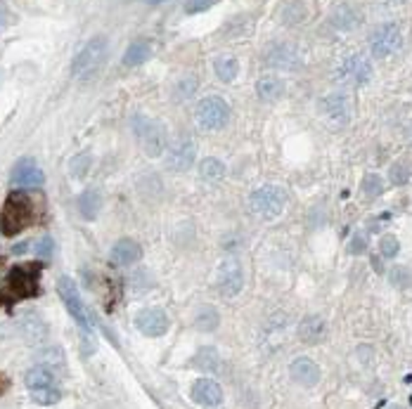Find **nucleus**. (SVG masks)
I'll use <instances>...</instances> for the list:
<instances>
[{"label": "nucleus", "mask_w": 412, "mask_h": 409, "mask_svg": "<svg viewBox=\"0 0 412 409\" xmlns=\"http://www.w3.org/2000/svg\"><path fill=\"white\" fill-rule=\"evenodd\" d=\"M33 213H36L33 201L26 194H10L3 206V213H0V229H3L5 237H15L22 229H26L33 220Z\"/></svg>", "instance_id": "1"}, {"label": "nucleus", "mask_w": 412, "mask_h": 409, "mask_svg": "<svg viewBox=\"0 0 412 409\" xmlns=\"http://www.w3.org/2000/svg\"><path fill=\"white\" fill-rule=\"evenodd\" d=\"M372 73H375V67L370 57L363 53H348L334 67V80L343 88H360L372 78Z\"/></svg>", "instance_id": "2"}, {"label": "nucleus", "mask_w": 412, "mask_h": 409, "mask_svg": "<svg viewBox=\"0 0 412 409\" xmlns=\"http://www.w3.org/2000/svg\"><path fill=\"white\" fill-rule=\"evenodd\" d=\"M249 209L261 220H275L287 209V192L280 185H263L251 192Z\"/></svg>", "instance_id": "3"}, {"label": "nucleus", "mask_w": 412, "mask_h": 409, "mask_svg": "<svg viewBox=\"0 0 412 409\" xmlns=\"http://www.w3.org/2000/svg\"><path fill=\"white\" fill-rule=\"evenodd\" d=\"M133 130L137 135V142H140L145 157L150 159H159L162 154H166V147H169V135H166L164 123L147 116H137L133 119Z\"/></svg>", "instance_id": "4"}, {"label": "nucleus", "mask_w": 412, "mask_h": 409, "mask_svg": "<svg viewBox=\"0 0 412 409\" xmlns=\"http://www.w3.org/2000/svg\"><path fill=\"white\" fill-rule=\"evenodd\" d=\"M107 50H110V43H107V38L105 36H93L81 48V53L74 57L71 73L76 78H90V76H95V73L102 69V64H105Z\"/></svg>", "instance_id": "5"}, {"label": "nucleus", "mask_w": 412, "mask_h": 409, "mask_svg": "<svg viewBox=\"0 0 412 409\" xmlns=\"http://www.w3.org/2000/svg\"><path fill=\"white\" fill-rule=\"evenodd\" d=\"M261 60L268 69H275V71H299L303 67L301 48L289 43V40H275V43L266 45Z\"/></svg>", "instance_id": "6"}, {"label": "nucleus", "mask_w": 412, "mask_h": 409, "mask_svg": "<svg viewBox=\"0 0 412 409\" xmlns=\"http://www.w3.org/2000/svg\"><path fill=\"white\" fill-rule=\"evenodd\" d=\"M318 109L332 128H343L353 119V100L346 90H332L318 102Z\"/></svg>", "instance_id": "7"}, {"label": "nucleus", "mask_w": 412, "mask_h": 409, "mask_svg": "<svg viewBox=\"0 0 412 409\" xmlns=\"http://www.w3.org/2000/svg\"><path fill=\"white\" fill-rule=\"evenodd\" d=\"M57 291H60V298L65 301L69 315L76 320V324L81 327L85 333H93L95 320L90 317L88 308H85V303L81 301V293H78L76 281L71 277H60V281H57Z\"/></svg>", "instance_id": "8"}, {"label": "nucleus", "mask_w": 412, "mask_h": 409, "mask_svg": "<svg viewBox=\"0 0 412 409\" xmlns=\"http://www.w3.org/2000/svg\"><path fill=\"white\" fill-rule=\"evenodd\" d=\"M194 119L197 125L204 130H221L225 128V123L230 121V105L223 97L209 95L194 109Z\"/></svg>", "instance_id": "9"}, {"label": "nucleus", "mask_w": 412, "mask_h": 409, "mask_svg": "<svg viewBox=\"0 0 412 409\" xmlns=\"http://www.w3.org/2000/svg\"><path fill=\"white\" fill-rule=\"evenodd\" d=\"M403 48V31L396 21H384L370 33V50L375 57H391Z\"/></svg>", "instance_id": "10"}, {"label": "nucleus", "mask_w": 412, "mask_h": 409, "mask_svg": "<svg viewBox=\"0 0 412 409\" xmlns=\"http://www.w3.org/2000/svg\"><path fill=\"white\" fill-rule=\"evenodd\" d=\"M194 159H197V145L187 135L173 137L166 147V166L173 173H185L187 168H192Z\"/></svg>", "instance_id": "11"}, {"label": "nucleus", "mask_w": 412, "mask_h": 409, "mask_svg": "<svg viewBox=\"0 0 412 409\" xmlns=\"http://www.w3.org/2000/svg\"><path fill=\"white\" fill-rule=\"evenodd\" d=\"M244 286V270L242 263L237 258H225L218 270H216V289H218L221 296L232 298L242 291Z\"/></svg>", "instance_id": "12"}, {"label": "nucleus", "mask_w": 412, "mask_h": 409, "mask_svg": "<svg viewBox=\"0 0 412 409\" xmlns=\"http://www.w3.org/2000/svg\"><path fill=\"white\" fill-rule=\"evenodd\" d=\"M5 281H8V291L15 298H28L38 291V268H33V265H19V268L10 270Z\"/></svg>", "instance_id": "13"}, {"label": "nucleus", "mask_w": 412, "mask_h": 409, "mask_svg": "<svg viewBox=\"0 0 412 409\" xmlns=\"http://www.w3.org/2000/svg\"><path fill=\"white\" fill-rule=\"evenodd\" d=\"M135 327L142 336L147 338H159L171 329V320L162 308H145L135 315Z\"/></svg>", "instance_id": "14"}, {"label": "nucleus", "mask_w": 412, "mask_h": 409, "mask_svg": "<svg viewBox=\"0 0 412 409\" xmlns=\"http://www.w3.org/2000/svg\"><path fill=\"white\" fill-rule=\"evenodd\" d=\"M10 180H12V185L17 189H36L45 182V175H43L41 166H38L36 161L24 157L15 164L12 177H10Z\"/></svg>", "instance_id": "15"}, {"label": "nucleus", "mask_w": 412, "mask_h": 409, "mask_svg": "<svg viewBox=\"0 0 412 409\" xmlns=\"http://www.w3.org/2000/svg\"><path fill=\"white\" fill-rule=\"evenodd\" d=\"M289 376H291V381L303 385V388H313V385L320 383V378H323V372H320V367H318L316 360H311V357L301 355V357H296V360H291Z\"/></svg>", "instance_id": "16"}, {"label": "nucleus", "mask_w": 412, "mask_h": 409, "mask_svg": "<svg viewBox=\"0 0 412 409\" xmlns=\"http://www.w3.org/2000/svg\"><path fill=\"white\" fill-rule=\"evenodd\" d=\"M329 24L332 28H336V31H353V28H358L363 24V12L356 8L353 3H348V0H343V3L334 5L329 12Z\"/></svg>", "instance_id": "17"}, {"label": "nucleus", "mask_w": 412, "mask_h": 409, "mask_svg": "<svg viewBox=\"0 0 412 409\" xmlns=\"http://www.w3.org/2000/svg\"><path fill=\"white\" fill-rule=\"evenodd\" d=\"M190 395L197 405H202L206 409H214L223 405V388L214 378H197L190 388Z\"/></svg>", "instance_id": "18"}, {"label": "nucleus", "mask_w": 412, "mask_h": 409, "mask_svg": "<svg viewBox=\"0 0 412 409\" xmlns=\"http://www.w3.org/2000/svg\"><path fill=\"white\" fill-rule=\"evenodd\" d=\"M19 333L26 343L41 345V343H45V338H48L50 329L41 315L26 313V315H22V320H19Z\"/></svg>", "instance_id": "19"}, {"label": "nucleus", "mask_w": 412, "mask_h": 409, "mask_svg": "<svg viewBox=\"0 0 412 409\" xmlns=\"http://www.w3.org/2000/svg\"><path fill=\"white\" fill-rule=\"evenodd\" d=\"M110 258H112L114 265H119V268H128V265L140 263L142 246L137 244V241H133V239H119L117 244L112 246Z\"/></svg>", "instance_id": "20"}, {"label": "nucleus", "mask_w": 412, "mask_h": 409, "mask_svg": "<svg viewBox=\"0 0 412 409\" xmlns=\"http://www.w3.org/2000/svg\"><path fill=\"white\" fill-rule=\"evenodd\" d=\"M325 333H327V324H325V320L320 315H308L301 320L299 338L303 343H308V345L320 343L325 338Z\"/></svg>", "instance_id": "21"}, {"label": "nucleus", "mask_w": 412, "mask_h": 409, "mask_svg": "<svg viewBox=\"0 0 412 409\" xmlns=\"http://www.w3.org/2000/svg\"><path fill=\"white\" fill-rule=\"evenodd\" d=\"M55 381H57V372L50 369L48 365H41V362L33 365L24 376V383L31 393L33 390H41V388H50V385H55Z\"/></svg>", "instance_id": "22"}, {"label": "nucleus", "mask_w": 412, "mask_h": 409, "mask_svg": "<svg viewBox=\"0 0 412 409\" xmlns=\"http://www.w3.org/2000/svg\"><path fill=\"white\" fill-rule=\"evenodd\" d=\"M284 90H287V85L277 76H261L256 80V97L261 102H277L284 95Z\"/></svg>", "instance_id": "23"}, {"label": "nucleus", "mask_w": 412, "mask_h": 409, "mask_svg": "<svg viewBox=\"0 0 412 409\" xmlns=\"http://www.w3.org/2000/svg\"><path fill=\"white\" fill-rule=\"evenodd\" d=\"M280 19L287 26H299L308 19V5L306 0H284L280 8Z\"/></svg>", "instance_id": "24"}, {"label": "nucleus", "mask_w": 412, "mask_h": 409, "mask_svg": "<svg viewBox=\"0 0 412 409\" xmlns=\"http://www.w3.org/2000/svg\"><path fill=\"white\" fill-rule=\"evenodd\" d=\"M150 57H152V45L147 43V40L137 38V40H133V43L128 45V48H126L123 64L126 67H140V64H145Z\"/></svg>", "instance_id": "25"}, {"label": "nucleus", "mask_w": 412, "mask_h": 409, "mask_svg": "<svg viewBox=\"0 0 412 409\" xmlns=\"http://www.w3.org/2000/svg\"><path fill=\"white\" fill-rule=\"evenodd\" d=\"M78 213H81L83 220H95L97 213L102 209V194L97 189H85V192L76 201Z\"/></svg>", "instance_id": "26"}, {"label": "nucleus", "mask_w": 412, "mask_h": 409, "mask_svg": "<svg viewBox=\"0 0 412 409\" xmlns=\"http://www.w3.org/2000/svg\"><path fill=\"white\" fill-rule=\"evenodd\" d=\"M192 367L202 374H218L221 372V355L216 348H202L192 357Z\"/></svg>", "instance_id": "27"}, {"label": "nucleus", "mask_w": 412, "mask_h": 409, "mask_svg": "<svg viewBox=\"0 0 412 409\" xmlns=\"http://www.w3.org/2000/svg\"><path fill=\"white\" fill-rule=\"evenodd\" d=\"M194 327L204 333H211L221 327V313L214 308V305H202L194 315Z\"/></svg>", "instance_id": "28"}, {"label": "nucleus", "mask_w": 412, "mask_h": 409, "mask_svg": "<svg viewBox=\"0 0 412 409\" xmlns=\"http://www.w3.org/2000/svg\"><path fill=\"white\" fill-rule=\"evenodd\" d=\"M214 71L223 83H232L239 73V62L234 60L232 55H221V57H216V62H214Z\"/></svg>", "instance_id": "29"}, {"label": "nucleus", "mask_w": 412, "mask_h": 409, "mask_svg": "<svg viewBox=\"0 0 412 409\" xmlns=\"http://www.w3.org/2000/svg\"><path fill=\"white\" fill-rule=\"evenodd\" d=\"M225 173H228L225 164L216 157H206L202 164H199V177L206 182H221L223 177H225Z\"/></svg>", "instance_id": "30"}, {"label": "nucleus", "mask_w": 412, "mask_h": 409, "mask_svg": "<svg viewBox=\"0 0 412 409\" xmlns=\"http://www.w3.org/2000/svg\"><path fill=\"white\" fill-rule=\"evenodd\" d=\"M199 88V78L194 73H185V76L178 78V83L173 85V100L175 102H185L197 93Z\"/></svg>", "instance_id": "31"}, {"label": "nucleus", "mask_w": 412, "mask_h": 409, "mask_svg": "<svg viewBox=\"0 0 412 409\" xmlns=\"http://www.w3.org/2000/svg\"><path fill=\"white\" fill-rule=\"evenodd\" d=\"M90 168H93V154L90 152H81L69 161V173H71V177H78V180L88 175Z\"/></svg>", "instance_id": "32"}, {"label": "nucleus", "mask_w": 412, "mask_h": 409, "mask_svg": "<svg viewBox=\"0 0 412 409\" xmlns=\"http://www.w3.org/2000/svg\"><path fill=\"white\" fill-rule=\"evenodd\" d=\"M38 362L41 365H48L50 369H62L65 367V353H62V348H55V345H50V348H45L38 353Z\"/></svg>", "instance_id": "33"}, {"label": "nucleus", "mask_w": 412, "mask_h": 409, "mask_svg": "<svg viewBox=\"0 0 412 409\" xmlns=\"http://www.w3.org/2000/svg\"><path fill=\"white\" fill-rule=\"evenodd\" d=\"M388 281H391L396 289H410L412 286V270L408 265H396V268H391V272H388Z\"/></svg>", "instance_id": "34"}, {"label": "nucleus", "mask_w": 412, "mask_h": 409, "mask_svg": "<svg viewBox=\"0 0 412 409\" xmlns=\"http://www.w3.org/2000/svg\"><path fill=\"white\" fill-rule=\"evenodd\" d=\"M363 192L368 194V197H381L384 194V177L377 175V173H368V175L363 177Z\"/></svg>", "instance_id": "35"}, {"label": "nucleus", "mask_w": 412, "mask_h": 409, "mask_svg": "<svg viewBox=\"0 0 412 409\" xmlns=\"http://www.w3.org/2000/svg\"><path fill=\"white\" fill-rule=\"evenodd\" d=\"M60 400H62V390L55 388V385H50V388H41V390H33V402H36V405L50 407V405H57Z\"/></svg>", "instance_id": "36"}, {"label": "nucleus", "mask_w": 412, "mask_h": 409, "mask_svg": "<svg viewBox=\"0 0 412 409\" xmlns=\"http://www.w3.org/2000/svg\"><path fill=\"white\" fill-rule=\"evenodd\" d=\"M379 251L384 258H396L400 251V241L393 237V234H386V237L379 239Z\"/></svg>", "instance_id": "37"}, {"label": "nucleus", "mask_w": 412, "mask_h": 409, "mask_svg": "<svg viewBox=\"0 0 412 409\" xmlns=\"http://www.w3.org/2000/svg\"><path fill=\"white\" fill-rule=\"evenodd\" d=\"M216 3H218V0H185V12L187 15L206 12V10H211Z\"/></svg>", "instance_id": "38"}, {"label": "nucleus", "mask_w": 412, "mask_h": 409, "mask_svg": "<svg viewBox=\"0 0 412 409\" xmlns=\"http://www.w3.org/2000/svg\"><path fill=\"white\" fill-rule=\"evenodd\" d=\"M410 168L405 164H393L391 166V182L393 185H405V182L410 180Z\"/></svg>", "instance_id": "39"}, {"label": "nucleus", "mask_w": 412, "mask_h": 409, "mask_svg": "<svg viewBox=\"0 0 412 409\" xmlns=\"http://www.w3.org/2000/svg\"><path fill=\"white\" fill-rule=\"evenodd\" d=\"M53 249H55V241L50 237H41L36 241V246H33V253H36V258H50L53 256Z\"/></svg>", "instance_id": "40"}, {"label": "nucleus", "mask_w": 412, "mask_h": 409, "mask_svg": "<svg viewBox=\"0 0 412 409\" xmlns=\"http://www.w3.org/2000/svg\"><path fill=\"white\" fill-rule=\"evenodd\" d=\"M348 251L353 253V256H363L365 251H368V237L365 234H353L351 237V246H348Z\"/></svg>", "instance_id": "41"}, {"label": "nucleus", "mask_w": 412, "mask_h": 409, "mask_svg": "<svg viewBox=\"0 0 412 409\" xmlns=\"http://www.w3.org/2000/svg\"><path fill=\"white\" fill-rule=\"evenodd\" d=\"M8 21H10V10H8V5L0 0V31L8 26Z\"/></svg>", "instance_id": "42"}, {"label": "nucleus", "mask_w": 412, "mask_h": 409, "mask_svg": "<svg viewBox=\"0 0 412 409\" xmlns=\"http://www.w3.org/2000/svg\"><path fill=\"white\" fill-rule=\"evenodd\" d=\"M3 390H8V378L0 374V393H3Z\"/></svg>", "instance_id": "43"}, {"label": "nucleus", "mask_w": 412, "mask_h": 409, "mask_svg": "<svg viewBox=\"0 0 412 409\" xmlns=\"http://www.w3.org/2000/svg\"><path fill=\"white\" fill-rule=\"evenodd\" d=\"M12 251H15V253H24V251H26V244H19V246H15Z\"/></svg>", "instance_id": "44"}, {"label": "nucleus", "mask_w": 412, "mask_h": 409, "mask_svg": "<svg viewBox=\"0 0 412 409\" xmlns=\"http://www.w3.org/2000/svg\"><path fill=\"white\" fill-rule=\"evenodd\" d=\"M145 3H150V5H162L164 0H145Z\"/></svg>", "instance_id": "45"}, {"label": "nucleus", "mask_w": 412, "mask_h": 409, "mask_svg": "<svg viewBox=\"0 0 412 409\" xmlns=\"http://www.w3.org/2000/svg\"><path fill=\"white\" fill-rule=\"evenodd\" d=\"M0 80H3V73H0Z\"/></svg>", "instance_id": "46"}]
</instances>
